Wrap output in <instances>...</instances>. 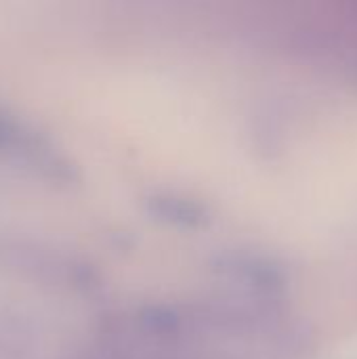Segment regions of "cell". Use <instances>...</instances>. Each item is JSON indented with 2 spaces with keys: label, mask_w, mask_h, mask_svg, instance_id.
<instances>
[{
  "label": "cell",
  "mask_w": 357,
  "mask_h": 359,
  "mask_svg": "<svg viewBox=\"0 0 357 359\" xmlns=\"http://www.w3.org/2000/svg\"><path fill=\"white\" fill-rule=\"evenodd\" d=\"M151 212L160 221L185 229H198L208 223L206 210L196 202L183 198H158L151 202Z\"/></svg>",
  "instance_id": "obj_1"
},
{
  "label": "cell",
  "mask_w": 357,
  "mask_h": 359,
  "mask_svg": "<svg viewBox=\"0 0 357 359\" xmlns=\"http://www.w3.org/2000/svg\"><path fill=\"white\" fill-rule=\"evenodd\" d=\"M141 324L151 330V332H170L179 326V318L173 309H164V307H154L143 311L141 316Z\"/></svg>",
  "instance_id": "obj_2"
}]
</instances>
